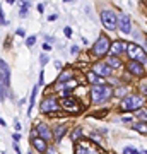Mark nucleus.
<instances>
[{"label":"nucleus","mask_w":147,"mask_h":154,"mask_svg":"<svg viewBox=\"0 0 147 154\" xmlns=\"http://www.w3.org/2000/svg\"><path fill=\"white\" fill-rule=\"evenodd\" d=\"M14 127H16V132H19V130H21V123H19V122H16V123H14Z\"/></svg>","instance_id":"34"},{"label":"nucleus","mask_w":147,"mask_h":154,"mask_svg":"<svg viewBox=\"0 0 147 154\" xmlns=\"http://www.w3.org/2000/svg\"><path fill=\"white\" fill-rule=\"evenodd\" d=\"M2 154H5V152H2Z\"/></svg>","instance_id":"43"},{"label":"nucleus","mask_w":147,"mask_h":154,"mask_svg":"<svg viewBox=\"0 0 147 154\" xmlns=\"http://www.w3.org/2000/svg\"><path fill=\"white\" fill-rule=\"evenodd\" d=\"M75 154H99L98 149H94V146L91 142H81L77 146Z\"/></svg>","instance_id":"11"},{"label":"nucleus","mask_w":147,"mask_h":154,"mask_svg":"<svg viewBox=\"0 0 147 154\" xmlns=\"http://www.w3.org/2000/svg\"><path fill=\"white\" fill-rule=\"evenodd\" d=\"M125 93H127V89H125V88H120V89H116V96H123Z\"/></svg>","instance_id":"28"},{"label":"nucleus","mask_w":147,"mask_h":154,"mask_svg":"<svg viewBox=\"0 0 147 154\" xmlns=\"http://www.w3.org/2000/svg\"><path fill=\"white\" fill-rule=\"evenodd\" d=\"M123 154H139V151L133 147H125L123 149Z\"/></svg>","instance_id":"24"},{"label":"nucleus","mask_w":147,"mask_h":154,"mask_svg":"<svg viewBox=\"0 0 147 154\" xmlns=\"http://www.w3.org/2000/svg\"><path fill=\"white\" fill-rule=\"evenodd\" d=\"M93 72H96L98 75H109L111 74V67H108V63H103V62H99V63H96L93 69Z\"/></svg>","instance_id":"13"},{"label":"nucleus","mask_w":147,"mask_h":154,"mask_svg":"<svg viewBox=\"0 0 147 154\" xmlns=\"http://www.w3.org/2000/svg\"><path fill=\"white\" fill-rule=\"evenodd\" d=\"M72 79V70H65L63 74H62L60 77H58V82H57V86L60 88V86H63V84H67L69 81Z\"/></svg>","instance_id":"17"},{"label":"nucleus","mask_w":147,"mask_h":154,"mask_svg":"<svg viewBox=\"0 0 147 154\" xmlns=\"http://www.w3.org/2000/svg\"><path fill=\"white\" fill-rule=\"evenodd\" d=\"M27 11H29V2H26V4L21 7V11H19V16H21V17H26V16H27Z\"/></svg>","instance_id":"22"},{"label":"nucleus","mask_w":147,"mask_h":154,"mask_svg":"<svg viewBox=\"0 0 147 154\" xmlns=\"http://www.w3.org/2000/svg\"><path fill=\"white\" fill-rule=\"evenodd\" d=\"M14 149H16L17 154H21V149H19V146H17V144H14Z\"/></svg>","instance_id":"38"},{"label":"nucleus","mask_w":147,"mask_h":154,"mask_svg":"<svg viewBox=\"0 0 147 154\" xmlns=\"http://www.w3.org/2000/svg\"><path fill=\"white\" fill-rule=\"evenodd\" d=\"M36 93H38V86H34L33 91H31V99H29V108H27V115L31 116L33 113V108H34V99H36Z\"/></svg>","instance_id":"18"},{"label":"nucleus","mask_w":147,"mask_h":154,"mask_svg":"<svg viewBox=\"0 0 147 154\" xmlns=\"http://www.w3.org/2000/svg\"><path fill=\"white\" fill-rule=\"evenodd\" d=\"M145 51H147V36H145Z\"/></svg>","instance_id":"41"},{"label":"nucleus","mask_w":147,"mask_h":154,"mask_svg":"<svg viewBox=\"0 0 147 154\" xmlns=\"http://www.w3.org/2000/svg\"><path fill=\"white\" fill-rule=\"evenodd\" d=\"M127 53H128V57H130V60L140 62V63H144V65L147 67V55L144 53V48H140L139 45L130 43V45H128V50H127Z\"/></svg>","instance_id":"3"},{"label":"nucleus","mask_w":147,"mask_h":154,"mask_svg":"<svg viewBox=\"0 0 147 154\" xmlns=\"http://www.w3.org/2000/svg\"><path fill=\"white\" fill-rule=\"evenodd\" d=\"M133 128H135L137 132H140L142 135H147V123H135Z\"/></svg>","instance_id":"20"},{"label":"nucleus","mask_w":147,"mask_h":154,"mask_svg":"<svg viewBox=\"0 0 147 154\" xmlns=\"http://www.w3.org/2000/svg\"><path fill=\"white\" fill-rule=\"evenodd\" d=\"M0 21H2V26H7V21H5V16H4V11H0Z\"/></svg>","instance_id":"27"},{"label":"nucleus","mask_w":147,"mask_h":154,"mask_svg":"<svg viewBox=\"0 0 147 154\" xmlns=\"http://www.w3.org/2000/svg\"><path fill=\"white\" fill-rule=\"evenodd\" d=\"M62 108H63V110H67V111H70V113H74V111L77 113V111L81 110L79 103H77L74 98H70V96H67V98L62 99Z\"/></svg>","instance_id":"8"},{"label":"nucleus","mask_w":147,"mask_h":154,"mask_svg":"<svg viewBox=\"0 0 147 154\" xmlns=\"http://www.w3.org/2000/svg\"><path fill=\"white\" fill-rule=\"evenodd\" d=\"M55 69H62V62H60V60L55 62Z\"/></svg>","instance_id":"33"},{"label":"nucleus","mask_w":147,"mask_h":154,"mask_svg":"<svg viewBox=\"0 0 147 154\" xmlns=\"http://www.w3.org/2000/svg\"><path fill=\"white\" fill-rule=\"evenodd\" d=\"M39 60H41V65H44V63L48 62V57H46V55H41V58H39Z\"/></svg>","instance_id":"30"},{"label":"nucleus","mask_w":147,"mask_h":154,"mask_svg":"<svg viewBox=\"0 0 147 154\" xmlns=\"http://www.w3.org/2000/svg\"><path fill=\"white\" fill-rule=\"evenodd\" d=\"M139 154H140V152H139Z\"/></svg>","instance_id":"45"},{"label":"nucleus","mask_w":147,"mask_h":154,"mask_svg":"<svg viewBox=\"0 0 147 154\" xmlns=\"http://www.w3.org/2000/svg\"><path fill=\"white\" fill-rule=\"evenodd\" d=\"M65 132H67V127L65 125H58L57 128H55V139H57V140H62V137L65 135Z\"/></svg>","instance_id":"19"},{"label":"nucleus","mask_w":147,"mask_h":154,"mask_svg":"<svg viewBox=\"0 0 147 154\" xmlns=\"http://www.w3.org/2000/svg\"><path fill=\"white\" fill-rule=\"evenodd\" d=\"M12 139H14V142H17V140H19V139H21V135H19V132L12 134Z\"/></svg>","instance_id":"31"},{"label":"nucleus","mask_w":147,"mask_h":154,"mask_svg":"<svg viewBox=\"0 0 147 154\" xmlns=\"http://www.w3.org/2000/svg\"><path fill=\"white\" fill-rule=\"evenodd\" d=\"M81 128H75V130H74V134H72V139H74V140H77V139L81 137Z\"/></svg>","instance_id":"26"},{"label":"nucleus","mask_w":147,"mask_h":154,"mask_svg":"<svg viewBox=\"0 0 147 154\" xmlns=\"http://www.w3.org/2000/svg\"><path fill=\"white\" fill-rule=\"evenodd\" d=\"M7 2H9V4H14V2H16V0H7Z\"/></svg>","instance_id":"40"},{"label":"nucleus","mask_w":147,"mask_h":154,"mask_svg":"<svg viewBox=\"0 0 147 154\" xmlns=\"http://www.w3.org/2000/svg\"><path fill=\"white\" fill-rule=\"evenodd\" d=\"M63 2H72V0H63Z\"/></svg>","instance_id":"42"},{"label":"nucleus","mask_w":147,"mask_h":154,"mask_svg":"<svg viewBox=\"0 0 147 154\" xmlns=\"http://www.w3.org/2000/svg\"><path fill=\"white\" fill-rule=\"evenodd\" d=\"M111 94H113L111 88L101 84V86H94L93 88V91H91V98H93V103L101 105V103H104V101H108V99L111 98Z\"/></svg>","instance_id":"1"},{"label":"nucleus","mask_w":147,"mask_h":154,"mask_svg":"<svg viewBox=\"0 0 147 154\" xmlns=\"http://www.w3.org/2000/svg\"><path fill=\"white\" fill-rule=\"evenodd\" d=\"M87 81H89L91 84H94V86H101V84H104V81L96 74V72H89V74H87Z\"/></svg>","instance_id":"16"},{"label":"nucleus","mask_w":147,"mask_h":154,"mask_svg":"<svg viewBox=\"0 0 147 154\" xmlns=\"http://www.w3.org/2000/svg\"><path fill=\"white\" fill-rule=\"evenodd\" d=\"M16 33H17V34H19V36H24V34H26V33H24V29H21V28L17 29Z\"/></svg>","instance_id":"35"},{"label":"nucleus","mask_w":147,"mask_h":154,"mask_svg":"<svg viewBox=\"0 0 147 154\" xmlns=\"http://www.w3.org/2000/svg\"><path fill=\"white\" fill-rule=\"evenodd\" d=\"M34 43H36V36H29V38L26 39V45H27V46H33Z\"/></svg>","instance_id":"25"},{"label":"nucleus","mask_w":147,"mask_h":154,"mask_svg":"<svg viewBox=\"0 0 147 154\" xmlns=\"http://www.w3.org/2000/svg\"><path fill=\"white\" fill-rule=\"evenodd\" d=\"M38 11H39V12H43V11H44V7H43V4H39V5H38Z\"/></svg>","instance_id":"39"},{"label":"nucleus","mask_w":147,"mask_h":154,"mask_svg":"<svg viewBox=\"0 0 147 154\" xmlns=\"http://www.w3.org/2000/svg\"><path fill=\"white\" fill-rule=\"evenodd\" d=\"M118 28H120L121 33H125V34H128L132 31V21H130L128 14H121L118 17Z\"/></svg>","instance_id":"7"},{"label":"nucleus","mask_w":147,"mask_h":154,"mask_svg":"<svg viewBox=\"0 0 147 154\" xmlns=\"http://www.w3.org/2000/svg\"><path fill=\"white\" fill-rule=\"evenodd\" d=\"M142 93H144V94L147 96V81H145L144 84H142Z\"/></svg>","instance_id":"32"},{"label":"nucleus","mask_w":147,"mask_h":154,"mask_svg":"<svg viewBox=\"0 0 147 154\" xmlns=\"http://www.w3.org/2000/svg\"><path fill=\"white\" fill-rule=\"evenodd\" d=\"M137 116L142 120H147V110H137Z\"/></svg>","instance_id":"23"},{"label":"nucleus","mask_w":147,"mask_h":154,"mask_svg":"<svg viewBox=\"0 0 147 154\" xmlns=\"http://www.w3.org/2000/svg\"><path fill=\"white\" fill-rule=\"evenodd\" d=\"M101 22H103V26L108 31H113L116 28V24H118V19H116V14L113 11H103L101 12Z\"/></svg>","instance_id":"5"},{"label":"nucleus","mask_w":147,"mask_h":154,"mask_svg":"<svg viewBox=\"0 0 147 154\" xmlns=\"http://www.w3.org/2000/svg\"><path fill=\"white\" fill-rule=\"evenodd\" d=\"M145 154H147V151H145Z\"/></svg>","instance_id":"44"},{"label":"nucleus","mask_w":147,"mask_h":154,"mask_svg":"<svg viewBox=\"0 0 147 154\" xmlns=\"http://www.w3.org/2000/svg\"><path fill=\"white\" fill-rule=\"evenodd\" d=\"M36 130H38L39 137H43L44 140H50V139H51V135H53V134H51V130H50L44 123H39V125L36 127Z\"/></svg>","instance_id":"14"},{"label":"nucleus","mask_w":147,"mask_h":154,"mask_svg":"<svg viewBox=\"0 0 147 154\" xmlns=\"http://www.w3.org/2000/svg\"><path fill=\"white\" fill-rule=\"evenodd\" d=\"M127 69H128V72H130V74H133V75H137V77H142L144 74H145V69L142 67V63H140V62H135V60L128 62Z\"/></svg>","instance_id":"9"},{"label":"nucleus","mask_w":147,"mask_h":154,"mask_svg":"<svg viewBox=\"0 0 147 154\" xmlns=\"http://www.w3.org/2000/svg\"><path fill=\"white\" fill-rule=\"evenodd\" d=\"M128 50V45L123 43V41H115L113 45H111V50H109V53L111 55H120V53H123V51H127Z\"/></svg>","instance_id":"12"},{"label":"nucleus","mask_w":147,"mask_h":154,"mask_svg":"<svg viewBox=\"0 0 147 154\" xmlns=\"http://www.w3.org/2000/svg\"><path fill=\"white\" fill-rule=\"evenodd\" d=\"M9 79H11V70L5 60L0 62V88H9Z\"/></svg>","instance_id":"6"},{"label":"nucleus","mask_w":147,"mask_h":154,"mask_svg":"<svg viewBox=\"0 0 147 154\" xmlns=\"http://www.w3.org/2000/svg\"><path fill=\"white\" fill-rule=\"evenodd\" d=\"M58 108H60V106L55 101V98H46L43 103H41V111H43V113H51V111H57Z\"/></svg>","instance_id":"10"},{"label":"nucleus","mask_w":147,"mask_h":154,"mask_svg":"<svg viewBox=\"0 0 147 154\" xmlns=\"http://www.w3.org/2000/svg\"><path fill=\"white\" fill-rule=\"evenodd\" d=\"M144 105V99L140 96H127L120 103V110L123 111H132V110H140V106Z\"/></svg>","instance_id":"2"},{"label":"nucleus","mask_w":147,"mask_h":154,"mask_svg":"<svg viewBox=\"0 0 147 154\" xmlns=\"http://www.w3.org/2000/svg\"><path fill=\"white\" fill-rule=\"evenodd\" d=\"M108 65H111L113 69H118V67H121V62L116 58V57H109L108 58Z\"/></svg>","instance_id":"21"},{"label":"nucleus","mask_w":147,"mask_h":154,"mask_svg":"<svg viewBox=\"0 0 147 154\" xmlns=\"http://www.w3.org/2000/svg\"><path fill=\"white\" fill-rule=\"evenodd\" d=\"M70 53H72V55H75V53H79V46H77V45H74V46L70 48Z\"/></svg>","instance_id":"29"},{"label":"nucleus","mask_w":147,"mask_h":154,"mask_svg":"<svg viewBox=\"0 0 147 154\" xmlns=\"http://www.w3.org/2000/svg\"><path fill=\"white\" fill-rule=\"evenodd\" d=\"M121 122H125V123H128V122H132V118H130V116H123V120H121Z\"/></svg>","instance_id":"36"},{"label":"nucleus","mask_w":147,"mask_h":154,"mask_svg":"<svg viewBox=\"0 0 147 154\" xmlns=\"http://www.w3.org/2000/svg\"><path fill=\"white\" fill-rule=\"evenodd\" d=\"M109 50H111V43H109V39L106 36H99V39L94 43L93 46V55L94 57H103L106 55Z\"/></svg>","instance_id":"4"},{"label":"nucleus","mask_w":147,"mask_h":154,"mask_svg":"<svg viewBox=\"0 0 147 154\" xmlns=\"http://www.w3.org/2000/svg\"><path fill=\"white\" fill-rule=\"evenodd\" d=\"M65 34H67V36H70V34H72V29H70V28H65Z\"/></svg>","instance_id":"37"},{"label":"nucleus","mask_w":147,"mask_h":154,"mask_svg":"<svg viewBox=\"0 0 147 154\" xmlns=\"http://www.w3.org/2000/svg\"><path fill=\"white\" fill-rule=\"evenodd\" d=\"M31 142H33V146L36 147V151H39V152H44L46 151V140H44L43 137H33L31 139Z\"/></svg>","instance_id":"15"}]
</instances>
